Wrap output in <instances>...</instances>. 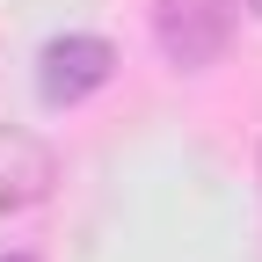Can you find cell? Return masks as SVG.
Masks as SVG:
<instances>
[{"label": "cell", "mask_w": 262, "mask_h": 262, "mask_svg": "<svg viewBox=\"0 0 262 262\" xmlns=\"http://www.w3.org/2000/svg\"><path fill=\"white\" fill-rule=\"evenodd\" d=\"M248 8H255V15H262V0H248Z\"/></svg>", "instance_id": "obj_5"}, {"label": "cell", "mask_w": 262, "mask_h": 262, "mask_svg": "<svg viewBox=\"0 0 262 262\" xmlns=\"http://www.w3.org/2000/svg\"><path fill=\"white\" fill-rule=\"evenodd\" d=\"M58 182V153L37 139V131H15L0 124V219H15L29 204H44Z\"/></svg>", "instance_id": "obj_3"}, {"label": "cell", "mask_w": 262, "mask_h": 262, "mask_svg": "<svg viewBox=\"0 0 262 262\" xmlns=\"http://www.w3.org/2000/svg\"><path fill=\"white\" fill-rule=\"evenodd\" d=\"M0 262H29V255H0Z\"/></svg>", "instance_id": "obj_4"}, {"label": "cell", "mask_w": 262, "mask_h": 262, "mask_svg": "<svg viewBox=\"0 0 262 262\" xmlns=\"http://www.w3.org/2000/svg\"><path fill=\"white\" fill-rule=\"evenodd\" d=\"M233 8L241 0H153V44L168 66L182 73H204L226 58L233 44Z\"/></svg>", "instance_id": "obj_1"}, {"label": "cell", "mask_w": 262, "mask_h": 262, "mask_svg": "<svg viewBox=\"0 0 262 262\" xmlns=\"http://www.w3.org/2000/svg\"><path fill=\"white\" fill-rule=\"evenodd\" d=\"M110 73H117V44L110 37H88V29H66V37H51L37 51V95H44V110L88 102L95 88H110Z\"/></svg>", "instance_id": "obj_2"}]
</instances>
